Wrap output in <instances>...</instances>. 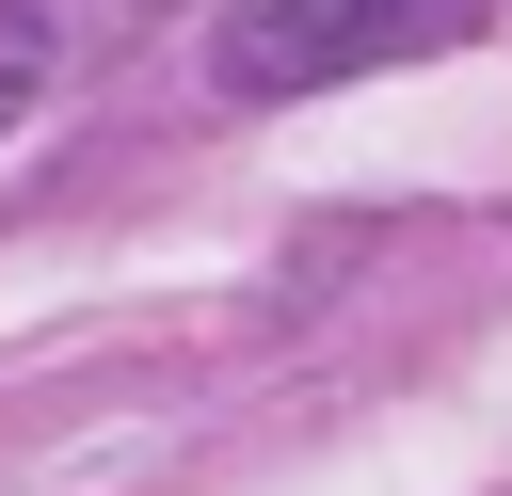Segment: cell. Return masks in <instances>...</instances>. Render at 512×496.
Wrapping results in <instances>:
<instances>
[{
  "mask_svg": "<svg viewBox=\"0 0 512 496\" xmlns=\"http://www.w3.org/2000/svg\"><path fill=\"white\" fill-rule=\"evenodd\" d=\"M480 16H496V0H240V16H224V96H320V80L464 48Z\"/></svg>",
  "mask_w": 512,
  "mask_h": 496,
  "instance_id": "obj_1",
  "label": "cell"
},
{
  "mask_svg": "<svg viewBox=\"0 0 512 496\" xmlns=\"http://www.w3.org/2000/svg\"><path fill=\"white\" fill-rule=\"evenodd\" d=\"M32 96H48V16H32V0H0V128H16Z\"/></svg>",
  "mask_w": 512,
  "mask_h": 496,
  "instance_id": "obj_2",
  "label": "cell"
}]
</instances>
